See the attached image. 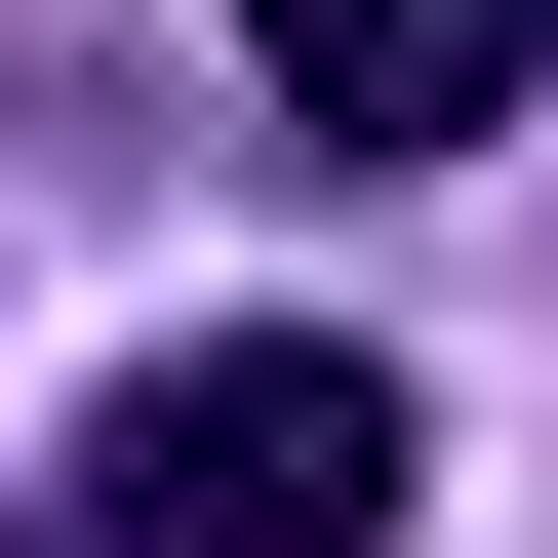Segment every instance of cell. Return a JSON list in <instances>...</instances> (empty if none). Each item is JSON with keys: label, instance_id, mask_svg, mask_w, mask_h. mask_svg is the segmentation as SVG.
I'll use <instances>...</instances> for the list:
<instances>
[{"label": "cell", "instance_id": "6da1fadb", "mask_svg": "<svg viewBox=\"0 0 558 558\" xmlns=\"http://www.w3.org/2000/svg\"><path fill=\"white\" fill-rule=\"evenodd\" d=\"M439 519V399L360 360V319H160V360L81 399V519L40 558H399Z\"/></svg>", "mask_w": 558, "mask_h": 558}, {"label": "cell", "instance_id": "7a4b0ae2", "mask_svg": "<svg viewBox=\"0 0 558 558\" xmlns=\"http://www.w3.org/2000/svg\"><path fill=\"white\" fill-rule=\"evenodd\" d=\"M240 81L319 120V160H519L558 120V0H240Z\"/></svg>", "mask_w": 558, "mask_h": 558}]
</instances>
